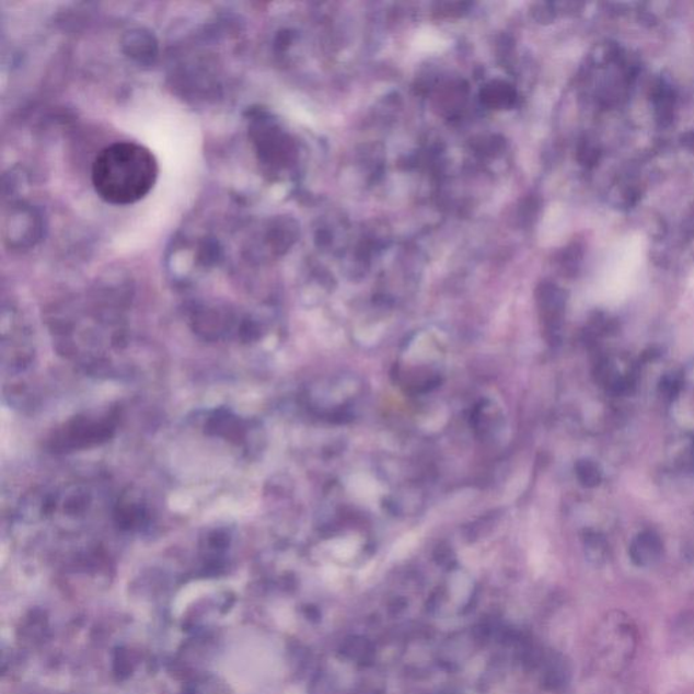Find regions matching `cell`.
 I'll list each match as a JSON object with an SVG mask.
<instances>
[{
	"mask_svg": "<svg viewBox=\"0 0 694 694\" xmlns=\"http://www.w3.org/2000/svg\"><path fill=\"white\" fill-rule=\"evenodd\" d=\"M159 166L147 147L118 141L95 158L91 181L102 200L112 205H132L143 200L155 186Z\"/></svg>",
	"mask_w": 694,
	"mask_h": 694,
	"instance_id": "1",
	"label": "cell"
},
{
	"mask_svg": "<svg viewBox=\"0 0 694 694\" xmlns=\"http://www.w3.org/2000/svg\"><path fill=\"white\" fill-rule=\"evenodd\" d=\"M117 414H84L72 418L50 438V448L55 452H71L89 448L107 440L116 430Z\"/></svg>",
	"mask_w": 694,
	"mask_h": 694,
	"instance_id": "2",
	"label": "cell"
},
{
	"mask_svg": "<svg viewBox=\"0 0 694 694\" xmlns=\"http://www.w3.org/2000/svg\"><path fill=\"white\" fill-rule=\"evenodd\" d=\"M340 652L350 661H355L358 663H363L371 661L373 656V647L371 641L368 639H363V637H349L346 639L343 647H340Z\"/></svg>",
	"mask_w": 694,
	"mask_h": 694,
	"instance_id": "3",
	"label": "cell"
}]
</instances>
